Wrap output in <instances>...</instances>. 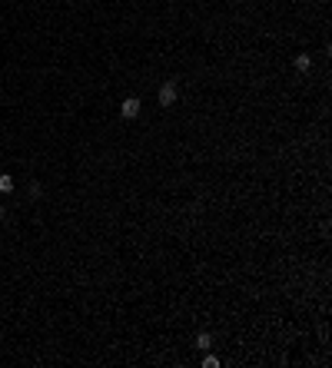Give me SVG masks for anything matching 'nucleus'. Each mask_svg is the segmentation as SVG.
Here are the masks:
<instances>
[{
  "label": "nucleus",
  "mask_w": 332,
  "mask_h": 368,
  "mask_svg": "<svg viewBox=\"0 0 332 368\" xmlns=\"http://www.w3.org/2000/svg\"><path fill=\"white\" fill-rule=\"evenodd\" d=\"M203 365H206V368H220V358H216V355H206V358H203Z\"/></svg>",
  "instance_id": "nucleus-6"
},
{
  "label": "nucleus",
  "mask_w": 332,
  "mask_h": 368,
  "mask_svg": "<svg viewBox=\"0 0 332 368\" xmlns=\"http://www.w3.org/2000/svg\"><path fill=\"white\" fill-rule=\"evenodd\" d=\"M312 67V56L309 53H299L296 56V70H309Z\"/></svg>",
  "instance_id": "nucleus-3"
},
{
  "label": "nucleus",
  "mask_w": 332,
  "mask_h": 368,
  "mask_svg": "<svg viewBox=\"0 0 332 368\" xmlns=\"http://www.w3.org/2000/svg\"><path fill=\"white\" fill-rule=\"evenodd\" d=\"M210 345H213V335H206V332H203V335H196V348H203V352H206Z\"/></svg>",
  "instance_id": "nucleus-4"
},
{
  "label": "nucleus",
  "mask_w": 332,
  "mask_h": 368,
  "mask_svg": "<svg viewBox=\"0 0 332 368\" xmlns=\"http://www.w3.org/2000/svg\"><path fill=\"white\" fill-rule=\"evenodd\" d=\"M120 113H123V120L140 116V100H136V96H126V100H123V106H120Z\"/></svg>",
  "instance_id": "nucleus-2"
},
{
  "label": "nucleus",
  "mask_w": 332,
  "mask_h": 368,
  "mask_svg": "<svg viewBox=\"0 0 332 368\" xmlns=\"http://www.w3.org/2000/svg\"><path fill=\"white\" fill-rule=\"evenodd\" d=\"M176 83H163V87H160V106H173V103H176Z\"/></svg>",
  "instance_id": "nucleus-1"
},
{
  "label": "nucleus",
  "mask_w": 332,
  "mask_h": 368,
  "mask_svg": "<svg viewBox=\"0 0 332 368\" xmlns=\"http://www.w3.org/2000/svg\"><path fill=\"white\" fill-rule=\"evenodd\" d=\"M0 219H3V206H0Z\"/></svg>",
  "instance_id": "nucleus-7"
},
{
  "label": "nucleus",
  "mask_w": 332,
  "mask_h": 368,
  "mask_svg": "<svg viewBox=\"0 0 332 368\" xmlns=\"http://www.w3.org/2000/svg\"><path fill=\"white\" fill-rule=\"evenodd\" d=\"M0 192H13V176H7V173L0 176Z\"/></svg>",
  "instance_id": "nucleus-5"
}]
</instances>
